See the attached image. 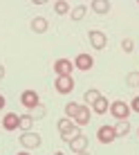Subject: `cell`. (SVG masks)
I'll return each instance as SVG.
<instances>
[{"instance_id": "cell-15", "label": "cell", "mask_w": 139, "mask_h": 155, "mask_svg": "<svg viewBox=\"0 0 139 155\" xmlns=\"http://www.w3.org/2000/svg\"><path fill=\"white\" fill-rule=\"evenodd\" d=\"M108 108H110V106H108V99H105V97H99V99L92 104V110H94L97 115H105V110H108Z\"/></svg>"}, {"instance_id": "cell-2", "label": "cell", "mask_w": 139, "mask_h": 155, "mask_svg": "<svg viewBox=\"0 0 139 155\" xmlns=\"http://www.w3.org/2000/svg\"><path fill=\"white\" fill-rule=\"evenodd\" d=\"M72 70H74V61H70V58H58L54 63L56 77H72Z\"/></svg>"}, {"instance_id": "cell-27", "label": "cell", "mask_w": 139, "mask_h": 155, "mask_svg": "<svg viewBox=\"0 0 139 155\" xmlns=\"http://www.w3.org/2000/svg\"><path fill=\"white\" fill-rule=\"evenodd\" d=\"M2 108H5V97L0 94V110H2Z\"/></svg>"}, {"instance_id": "cell-5", "label": "cell", "mask_w": 139, "mask_h": 155, "mask_svg": "<svg viewBox=\"0 0 139 155\" xmlns=\"http://www.w3.org/2000/svg\"><path fill=\"white\" fill-rule=\"evenodd\" d=\"M90 43H92V47L94 50H105V45H108V38H105V34L103 31H99V29H90Z\"/></svg>"}, {"instance_id": "cell-11", "label": "cell", "mask_w": 139, "mask_h": 155, "mask_svg": "<svg viewBox=\"0 0 139 155\" xmlns=\"http://www.w3.org/2000/svg\"><path fill=\"white\" fill-rule=\"evenodd\" d=\"M18 121H20V115L7 113L5 119H2V128H5V130H16V128H18Z\"/></svg>"}, {"instance_id": "cell-16", "label": "cell", "mask_w": 139, "mask_h": 155, "mask_svg": "<svg viewBox=\"0 0 139 155\" xmlns=\"http://www.w3.org/2000/svg\"><path fill=\"white\" fill-rule=\"evenodd\" d=\"M92 12H97V14H108V12H110V2H108V0H92Z\"/></svg>"}, {"instance_id": "cell-10", "label": "cell", "mask_w": 139, "mask_h": 155, "mask_svg": "<svg viewBox=\"0 0 139 155\" xmlns=\"http://www.w3.org/2000/svg\"><path fill=\"white\" fill-rule=\"evenodd\" d=\"M70 148H72L74 153L88 151V137H85V135H76L74 140H70Z\"/></svg>"}, {"instance_id": "cell-8", "label": "cell", "mask_w": 139, "mask_h": 155, "mask_svg": "<svg viewBox=\"0 0 139 155\" xmlns=\"http://www.w3.org/2000/svg\"><path fill=\"white\" fill-rule=\"evenodd\" d=\"M97 137H99L101 144H112L117 140V133H115V128H112V126H101L99 133H97Z\"/></svg>"}, {"instance_id": "cell-13", "label": "cell", "mask_w": 139, "mask_h": 155, "mask_svg": "<svg viewBox=\"0 0 139 155\" xmlns=\"http://www.w3.org/2000/svg\"><path fill=\"white\" fill-rule=\"evenodd\" d=\"M31 29L36 31V34H45L47 31V27H50V25H47V18H43V16H36L34 20H31V25H29Z\"/></svg>"}, {"instance_id": "cell-19", "label": "cell", "mask_w": 139, "mask_h": 155, "mask_svg": "<svg viewBox=\"0 0 139 155\" xmlns=\"http://www.w3.org/2000/svg\"><path fill=\"white\" fill-rule=\"evenodd\" d=\"M99 97H101V92H99V90H94V88H92V90H88V92L83 94V101H88V104H94V101H97Z\"/></svg>"}, {"instance_id": "cell-18", "label": "cell", "mask_w": 139, "mask_h": 155, "mask_svg": "<svg viewBox=\"0 0 139 155\" xmlns=\"http://www.w3.org/2000/svg\"><path fill=\"white\" fill-rule=\"evenodd\" d=\"M54 12H56L58 16H65V14L70 12V5L65 2V0H58V2L54 5Z\"/></svg>"}, {"instance_id": "cell-7", "label": "cell", "mask_w": 139, "mask_h": 155, "mask_svg": "<svg viewBox=\"0 0 139 155\" xmlns=\"http://www.w3.org/2000/svg\"><path fill=\"white\" fill-rule=\"evenodd\" d=\"M20 144H23L25 148H38L40 146V135L38 133H23L20 135Z\"/></svg>"}, {"instance_id": "cell-30", "label": "cell", "mask_w": 139, "mask_h": 155, "mask_svg": "<svg viewBox=\"0 0 139 155\" xmlns=\"http://www.w3.org/2000/svg\"><path fill=\"white\" fill-rule=\"evenodd\" d=\"M54 155H65V153H61V151H58V153H54Z\"/></svg>"}, {"instance_id": "cell-24", "label": "cell", "mask_w": 139, "mask_h": 155, "mask_svg": "<svg viewBox=\"0 0 139 155\" xmlns=\"http://www.w3.org/2000/svg\"><path fill=\"white\" fill-rule=\"evenodd\" d=\"M43 115H45V108H43V106L38 104V106H36V108H34V115H31V117H34V119H40Z\"/></svg>"}, {"instance_id": "cell-26", "label": "cell", "mask_w": 139, "mask_h": 155, "mask_svg": "<svg viewBox=\"0 0 139 155\" xmlns=\"http://www.w3.org/2000/svg\"><path fill=\"white\" fill-rule=\"evenodd\" d=\"M5 79V65H0V81Z\"/></svg>"}, {"instance_id": "cell-28", "label": "cell", "mask_w": 139, "mask_h": 155, "mask_svg": "<svg viewBox=\"0 0 139 155\" xmlns=\"http://www.w3.org/2000/svg\"><path fill=\"white\" fill-rule=\"evenodd\" d=\"M16 155H29L27 151H20V153H16Z\"/></svg>"}, {"instance_id": "cell-12", "label": "cell", "mask_w": 139, "mask_h": 155, "mask_svg": "<svg viewBox=\"0 0 139 155\" xmlns=\"http://www.w3.org/2000/svg\"><path fill=\"white\" fill-rule=\"evenodd\" d=\"M94 63V58L90 54H79L76 58H74V68H79V70H90Z\"/></svg>"}, {"instance_id": "cell-17", "label": "cell", "mask_w": 139, "mask_h": 155, "mask_svg": "<svg viewBox=\"0 0 139 155\" xmlns=\"http://www.w3.org/2000/svg\"><path fill=\"white\" fill-rule=\"evenodd\" d=\"M34 117H31V115H20V121H18V128H20V130H23V133H27L29 130V128L31 126H34Z\"/></svg>"}, {"instance_id": "cell-23", "label": "cell", "mask_w": 139, "mask_h": 155, "mask_svg": "<svg viewBox=\"0 0 139 155\" xmlns=\"http://www.w3.org/2000/svg\"><path fill=\"white\" fill-rule=\"evenodd\" d=\"M132 45H135V43H132V38H124V41H121V47H124V52H126V54H130V52L135 50Z\"/></svg>"}, {"instance_id": "cell-25", "label": "cell", "mask_w": 139, "mask_h": 155, "mask_svg": "<svg viewBox=\"0 0 139 155\" xmlns=\"http://www.w3.org/2000/svg\"><path fill=\"white\" fill-rule=\"evenodd\" d=\"M132 110H135V113H139V97L132 99Z\"/></svg>"}, {"instance_id": "cell-6", "label": "cell", "mask_w": 139, "mask_h": 155, "mask_svg": "<svg viewBox=\"0 0 139 155\" xmlns=\"http://www.w3.org/2000/svg\"><path fill=\"white\" fill-rule=\"evenodd\" d=\"M20 101H23V106L27 110H34L36 106L40 104V101H38V92H34V90H25V92L20 94Z\"/></svg>"}, {"instance_id": "cell-22", "label": "cell", "mask_w": 139, "mask_h": 155, "mask_svg": "<svg viewBox=\"0 0 139 155\" xmlns=\"http://www.w3.org/2000/svg\"><path fill=\"white\" fill-rule=\"evenodd\" d=\"M76 110H79V104H72V101H70V104L65 106V115L70 117V119H74V115H76Z\"/></svg>"}, {"instance_id": "cell-21", "label": "cell", "mask_w": 139, "mask_h": 155, "mask_svg": "<svg viewBox=\"0 0 139 155\" xmlns=\"http://www.w3.org/2000/svg\"><path fill=\"white\" fill-rule=\"evenodd\" d=\"M126 83L130 85V88H135V85H139V72H130L126 77Z\"/></svg>"}, {"instance_id": "cell-4", "label": "cell", "mask_w": 139, "mask_h": 155, "mask_svg": "<svg viewBox=\"0 0 139 155\" xmlns=\"http://www.w3.org/2000/svg\"><path fill=\"white\" fill-rule=\"evenodd\" d=\"M110 113L117 117V119H128V115H130V106L126 104V101H115V104L110 106Z\"/></svg>"}, {"instance_id": "cell-20", "label": "cell", "mask_w": 139, "mask_h": 155, "mask_svg": "<svg viewBox=\"0 0 139 155\" xmlns=\"http://www.w3.org/2000/svg\"><path fill=\"white\" fill-rule=\"evenodd\" d=\"M83 16H85V7L83 5H79V7L72 9V20H83Z\"/></svg>"}, {"instance_id": "cell-9", "label": "cell", "mask_w": 139, "mask_h": 155, "mask_svg": "<svg viewBox=\"0 0 139 155\" xmlns=\"http://www.w3.org/2000/svg\"><path fill=\"white\" fill-rule=\"evenodd\" d=\"M90 119H92L90 108H88V106H79L76 115H74V124H76V126H85V124H90Z\"/></svg>"}, {"instance_id": "cell-29", "label": "cell", "mask_w": 139, "mask_h": 155, "mask_svg": "<svg viewBox=\"0 0 139 155\" xmlns=\"http://www.w3.org/2000/svg\"><path fill=\"white\" fill-rule=\"evenodd\" d=\"M76 155H88V151H83V153H76Z\"/></svg>"}, {"instance_id": "cell-14", "label": "cell", "mask_w": 139, "mask_h": 155, "mask_svg": "<svg viewBox=\"0 0 139 155\" xmlns=\"http://www.w3.org/2000/svg\"><path fill=\"white\" fill-rule=\"evenodd\" d=\"M115 133H117V137H126L128 133H130V121H128V119H121V121H117V126H115Z\"/></svg>"}, {"instance_id": "cell-3", "label": "cell", "mask_w": 139, "mask_h": 155, "mask_svg": "<svg viewBox=\"0 0 139 155\" xmlns=\"http://www.w3.org/2000/svg\"><path fill=\"white\" fill-rule=\"evenodd\" d=\"M54 88H56V92H61V94H70L74 90V79L72 77H56Z\"/></svg>"}, {"instance_id": "cell-1", "label": "cell", "mask_w": 139, "mask_h": 155, "mask_svg": "<svg viewBox=\"0 0 139 155\" xmlns=\"http://www.w3.org/2000/svg\"><path fill=\"white\" fill-rule=\"evenodd\" d=\"M58 133H61V140L65 144H70V140H74L76 135H81V133H79V126L72 124L70 119H58Z\"/></svg>"}]
</instances>
